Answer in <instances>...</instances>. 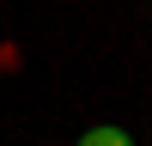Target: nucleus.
I'll return each mask as SVG.
<instances>
[{"instance_id": "obj_1", "label": "nucleus", "mask_w": 152, "mask_h": 146, "mask_svg": "<svg viewBox=\"0 0 152 146\" xmlns=\"http://www.w3.org/2000/svg\"><path fill=\"white\" fill-rule=\"evenodd\" d=\"M79 146H134V134L116 128V122H97L91 134H79Z\"/></svg>"}]
</instances>
